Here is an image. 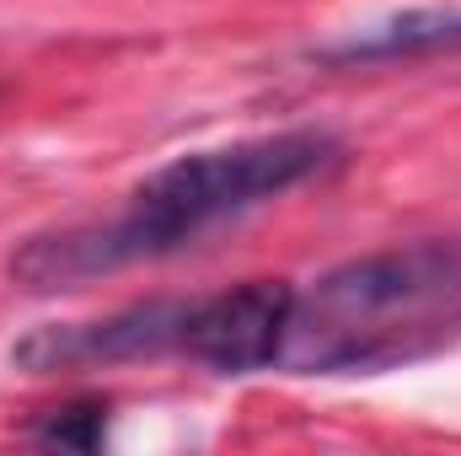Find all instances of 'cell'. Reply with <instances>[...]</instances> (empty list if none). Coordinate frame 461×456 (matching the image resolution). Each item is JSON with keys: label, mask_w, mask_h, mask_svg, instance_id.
<instances>
[{"label": "cell", "mask_w": 461, "mask_h": 456, "mask_svg": "<svg viewBox=\"0 0 461 456\" xmlns=\"http://www.w3.org/2000/svg\"><path fill=\"white\" fill-rule=\"evenodd\" d=\"M339 156L344 145L328 129H279L172 156L123 199L118 215L27 236L11 252V274L32 290H76L118 269L172 258L215 226L322 178Z\"/></svg>", "instance_id": "obj_1"}, {"label": "cell", "mask_w": 461, "mask_h": 456, "mask_svg": "<svg viewBox=\"0 0 461 456\" xmlns=\"http://www.w3.org/2000/svg\"><path fill=\"white\" fill-rule=\"evenodd\" d=\"M461 339V236L359 252L290 296L279 370L375 376Z\"/></svg>", "instance_id": "obj_2"}, {"label": "cell", "mask_w": 461, "mask_h": 456, "mask_svg": "<svg viewBox=\"0 0 461 456\" xmlns=\"http://www.w3.org/2000/svg\"><path fill=\"white\" fill-rule=\"evenodd\" d=\"M188 306L194 296H161V301H134L92 323H43L11 349V360L32 376H59V370H97V365L183 354Z\"/></svg>", "instance_id": "obj_3"}, {"label": "cell", "mask_w": 461, "mask_h": 456, "mask_svg": "<svg viewBox=\"0 0 461 456\" xmlns=\"http://www.w3.org/2000/svg\"><path fill=\"white\" fill-rule=\"evenodd\" d=\"M290 296H295V285H285V279H247L236 290L194 296L188 328H183V354L221 376H252V370L279 365Z\"/></svg>", "instance_id": "obj_4"}, {"label": "cell", "mask_w": 461, "mask_h": 456, "mask_svg": "<svg viewBox=\"0 0 461 456\" xmlns=\"http://www.w3.org/2000/svg\"><path fill=\"white\" fill-rule=\"evenodd\" d=\"M429 54H461V5H408L317 49L322 65H392Z\"/></svg>", "instance_id": "obj_5"}, {"label": "cell", "mask_w": 461, "mask_h": 456, "mask_svg": "<svg viewBox=\"0 0 461 456\" xmlns=\"http://www.w3.org/2000/svg\"><path fill=\"white\" fill-rule=\"evenodd\" d=\"M38 446H70V451H97L108 441V403L103 397H76L65 408H49L27 424Z\"/></svg>", "instance_id": "obj_6"}]
</instances>
